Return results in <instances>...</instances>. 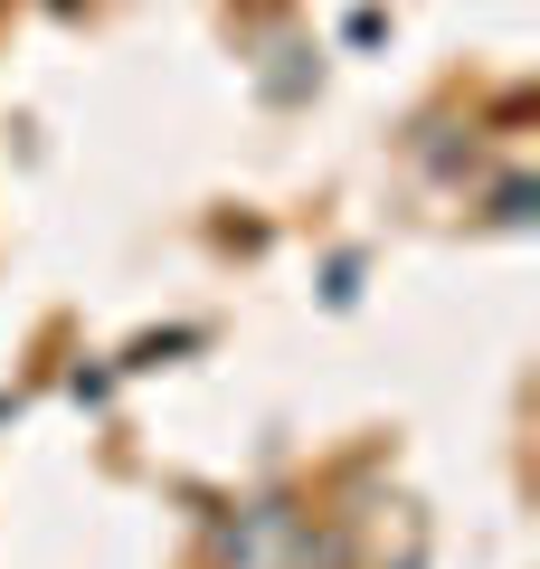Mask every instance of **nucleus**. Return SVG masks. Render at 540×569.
<instances>
[]
</instances>
